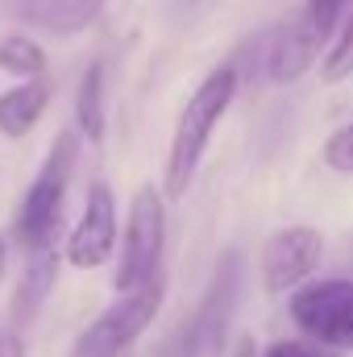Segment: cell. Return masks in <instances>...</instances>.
I'll list each match as a JSON object with an SVG mask.
<instances>
[{
  "instance_id": "11",
  "label": "cell",
  "mask_w": 353,
  "mask_h": 357,
  "mask_svg": "<svg viewBox=\"0 0 353 357\" xmlns=\"http://www.w3.org/2000/svg\"><path fill=\"white\" fill-rule=\"evenodd\" d=\"M100 13H104V0H17V17L54 38H75L91 29Z\"/></svg>"
},
{
  "instance_id": "1",
  "label": "cell",
  "mask_w": 353,
  "mask_h": 357,
  "mask_svg": "<svg viewBox=\"0 0 353 357\" xmlns=\"http://www.w3.org/2000/svg\"><path fill=\"white\" fill-rule=\"evenodd\" d=\"M237 84H241L237 67L225 63V67H212L200 79V88L187 96V104H183V112L175 121V133H171L167 171H163V195L167 199H183L187 195V187H191V178L200 171V158H204L216 125L225 121V112H229V104L237 96Z\"/></svg>"
},
{
  "instance_id": "3",
  "label": "cell",
  "mask_w": 353,
  "mask_h": 357,
  "mask_svg": "<svg viewBox=\"0 0 353 357\" xmlns=\"http://www.w3.org/2000/svg\"><path fill=\"white\" fill-rule=\"evenodd\" d=\"M163 299H167V278H163V274L146 278V282L133 287V291H121V299H117L112 307H104L88 328L75 337L71 357H121L150 324H154Z\"/></svg>"
},
{
  "instance_id": "18",
  "label": "cell",
  "mask_w": 353,
  "mask_h": 357,
  "mask_svg": "<svg viewBox=\"0 0 353 357\" xmlns=\"http://www.w3.org/2000/svg\"><path fill=\"white\" fill-rule=\"evenodd\" d=\"M262 357H324V345L316 349V341L308 345V341H274V345H266Z\"/></svg>"
},
{
  "instance_id": "10",
  "label": "cell",
  "mask_w": 353,
  "mask_h": 357,
  "mask_svg": "<svg viewBox=\"0 0 353 357\" xmlns=\"http://www.w3.org/2000/svg\"><path fill=\"white\" fill-rule=\"evenodd\" d=\"M59 266H63V258H59V250L54 245H42V250H33L29 254V266L21 274V282H17V291H13V341L38 320V312L46 307V299H50V291H54V282H59Z\"/></svg>"
},
{
  "instance_id": "17",
  "label": "cell",
  "mask_w": 353,
  "mask_h": 357,
  "mask_svg": "<svg viewBox=\"0 0 353 357\" xmlns=\"http://www.w3.org/2000/svg\"><path fill=\"white\" fill-rule=\"evenodd\" d=\"M350 0H308V17L320 25V33H329L333 38V29H337V21H341V8H345Z\"/></svg>"
},
{
  "instance_id": "5",
  "label": "cell",
  "mask_w": 353,
  "mask_h": 357,
  "mask_svg": "<svg viewBox=\"0 0 353 357\" xmlns=\"http://www.w3.org/2000/svg\"><path fill=\"white\" fill-rule=\"evenodd\" d=\"M163 245H167V208H163V191L154 183H142L129 199V216H125V233H121V254H117V295L142 287L146 278L158 274L163 262Z\"/></svg>"
},
{
  "instance_id": "6",
  "label": "cell",
  "mask_w": 353,
  "mask_h": 357,
  "mask_svg": "<svg viewBox=\"0 0 353 357\" xmlns=\"http://www.w3.org/2000/svg\"><path fill=\"white\" fill-rule=\"evenodd\" d=\"M291 320L324 349H353V278L299 282L291 295Z\"/></svg>"
},
{
  "instance_id": "16",
  "label": "cell",
  "mask_w": 353,
  "mask_h": 357,
  "mask_svg": "<svg viewBox=\"0 0 353 357\" xmlns=\"http://www.w3.org/2000/svg\"><path fill=\"white\" fill-rule=\"evenodd\" d=\"M324 167L329 171H337V175H353V121L350 125H341L337 133H329V142H324Z\"/></svg>"
},
{
  "instance_id": "15",
  "label": "cell",
  "mask_w": 353,
  "mask_h": 357,
  "mask_svg": "<svg viewBox=\"0 0 353 357\" xmlns=\"http://www.w3.org/2000/svg\"><path fill=\"white\" fill-rule=\"evenodd\" d=\"M353 75V17L345 21V29L337 33V42L329 46L324 63H320V79L324 84H341Z\"/></svg>"
},
{
  "instance_id": "2",
  "label": "cell",
  "mask_w": 353,
  "mask_h": 357,
  "mask_svg": "<svg viewBox=\"0 0 353 357\" xmlns=\"http://www.w3.org/2000/svg\"><path fill=\"white\" fill-rule=\"evenodd\" d=\"M75 158H80V137L75 133H59L50 154L42 158L38 175L29 183L21 208H17V241L21 250H42V245H54V233H59V220H63V204H67V191H71V175H75Z\"/></svg>"
},
{
  "instance_id": "20",
  "label": "cell",
  "mask_w": 353,
  "mask_h": 357,
  "mask_svg": "<svg viewBox=\"0 0 353 357\" xmlns=\"http://www.w3.org/2000/svg\"><path fill=\"white\" fill-rule=\"evenodd\" d=\"M237 357H254V341H241V354Z\"/></svg>"
},
{
  "instance_id": "13",
  "label": "cell",
  "mask_w": 353,
  "mask_h": 357,
  "mask_svg": "<svg viewBox=\"0 0 353 357\" xmlns=\"http://www.w3.org/2000/svg\"><path fill=\"white\" fill-rule=\"evenodd\" d=\"M104 63H91L88 71L80 75V91H75V121H80V133L88 137L91 146L104 142Z\"/></svg>"
},
{
  "instance_id": "4",
  "label": "cell",
  "mask_w": 353,
  "mask_h": 357,
  "mask_svg": "<svg viewBox=\"0 0 353 357\" xmlns=\"http://www.w3.org/2000/svg\"><path fill=\"white\" fill-rule=\"evenodd\" d=\"M241 278H246L241 250H225L216 258L212 282H208L200 307L183 324V337L175 341V357H220L233 312H237V299H241Z\"/></svg>"
},
{
  "instance_id": "9",
  "label": "cell",
  "mask_w": 353,
  "mask_h": 357,
  "mask_svg": "<svg viewBox=\"0 0 353 357\" xmlns=\"http://www.w3.org/2000/svg\"><path fill=\"white\" fill-rule=\"evenodd\" d=\"M324 46H329V33H320V25L303 13V17L278 25V29L266 38L262 67L274 84H295V79H303V75L316 67V59H320Z\"/></svg>"
},
{
  "instance_id": "19",
  "label": "cell",
  "mask_w": 353,
  "mask_h": 357,
  "mask_svg": "<svg viewBox=\"0 0 353 357\" xmlns=\"http://www.w3.org/2000/svg\"><path fill=\"white\" fill-rule=\"evenodd\" d=\"M4 270H8V245H4V237H0V278H4Z\"/></svg>"
},
{
  "instance_id": "8",
  "label": "cell",
  "mask_w": 353,
  "mask_h": 357,
  "mask_svg": "<svg viewBox=\"0 0 353 357\" xmlns=\"http://www.w3.org/2000/svg\"><path fill=\"white\" fill-rule=\"evenodd\" d=\"M63 254L75 270H96L117 254V199H112L108 183H91L88 204H84Z\"/></svg>"
},
{
  "instance_id": "7",
  "label": "cell",
  "mask_w": 353,
  "mask_h": 357,
  "mask_svg": "<svg viewBox=\"0 0 353 357\" xmlns=\"http://www.w3.org/2000/svg\"><path fill=\"white\" fill-rule=\"evenodd\" d=\"M324 258V237L320 229L312 225H291V229H278L262 241V254H258V270H262L266 291L283 295V291H295L303 278H312L320 270Z\"/></svg>"
},
{
  "instance_id": "12",
  "label": "cell",
  "mask_w": 353,
  "mask_h": 357,
  "mask_svg": "<svg viewBox=\"0 0 353 357\" xmlns=\"http://www.w3.org/2000/svg\"><path fill=\"white\" fill-rule=\"evenodd\" d=\"M46 108H50V84L42 75L21 79L17 88L0 91V133L21 142L25 133H33V125L42 121Z\"/></svg>"
},
{
  "instance_id": "14",
  "label": "cell",
  "mask_w": 353,
  "mask_h": 357,
  "mask_svg": "<svg viewBox=\"0 0 353 357\" xmlns=\"http://www.w3.org/2000/svg\"><path fill=\"white\" fill-rule=\"evenodd\" d=\"M0 71H8L17 79H33L46 71V50L33 38H4L0 42Z\"/></svg>"
},
{
  "instance_id": "21",
  "label": "cell",
  "mask_w": 353,
  "mask_h": 357,
  "mask_svg": "<svg viewBox=\"0 0 353 357\" xmlns=\"http://www.w3.org/2000/svg\"><path fill=\"white\" fill-rule=\"evenodd\" d=\"M0 357H4V333H0Z\"/></svg>"
}]
</instances>
